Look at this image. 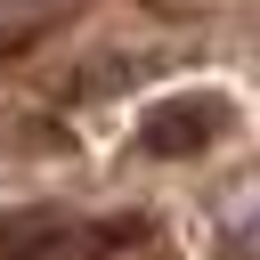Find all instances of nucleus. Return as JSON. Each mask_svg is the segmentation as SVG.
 <instances>
[{
	"label": "nucleus",
	"mask_w": 260,
	"mask_h": 260,
	"mask_svg": "<svg viewBox=\"0 0 260 260\" xmlns=\"http://www.w3.org/2000/svg\"><path fill=\"white\" fill-rule=\"evenodd\" d=\"M228 122H236V98H219V89H179V98L146 106L138 146H146V154H203Z\"/></svg>",
	"instance_id": "f257e3e1"
}]
</instances>
